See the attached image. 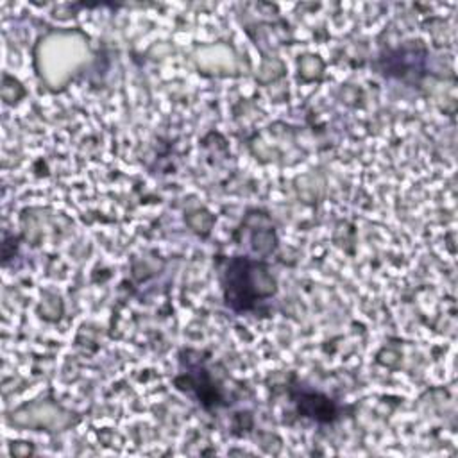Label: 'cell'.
Wrapping results in <instances>:
<instances>
[{"label": "cell", "mask_w": 458, "mask_h": 458, "mask_svg": "<svg viewBox=\"0 0 458 458\" xmlns=\"http://www.w3.org/2000/svg\"><path fill=\"white\" fill-rule=\"evenodd\" d=\"M224 295L234 311L254 308L258 299L276 293V279L261 261L233 258L224 270Z\"/></svg>", "instance_id": "cell-1"}]
</instances>
